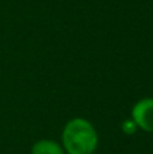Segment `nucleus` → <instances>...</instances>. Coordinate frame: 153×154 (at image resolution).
Segmentation results:
<instances>
[{
    "instance_id": "f03ea898",
    "label": "nucleus",
    "mask_w": 153,
    "mask_h": 154,
    "mask_svg": "<svg viewBox=\"0 0 153 154\" xmlns=\"http://www.w3.org/2000/svg\"><path fill=\"white\" fill-rule=\"evenodd\" d=\"M132 118L138 130L153 133V97L138 100L132 108Z\"/></svg>"
},
{
    "instance_id": "7ed1b4c3",
    "label": "nucleus",
    "mask_w": 153,
    "mask_h": 154,
    "mask_svg": "<svg viewBox=\"0 0 153 154\" xmlns=\"http://www.w3.org/2000/svg\"><path fill=\"white\" fill-rule=\"evenodd\" d=\"M31 154H65L61 143L53 139H39L31 147Z\"/></svg>"
},
{
    "instance_id": "20e7f679",
    "label": "nucleus",
    "mask_w": 153,
    "mask_h": 154,
    "mask_svg": "<svg viewBox=\"0 0 153 154\" xmlns=\"http://www.w3.org/2000/svg\"><path fill=\"white\" fill-rule=\"evenodd\" d=\"M121 130L123 131V134H126V135H133V134L137 133L138 127L132 118H127V119H125L123 122L121 123Z\"/></svg>"
},
{
    "instance_id": "f257e3e1",
    "label": "nucleus",
    "mask_w": 153,
    "mask_h": 154,
    "mask_svg": "<svg viewBox=\"0 0 153 154\" xmlns=\"http://www.w3.org/2000/svg\"><path fill=\"white\" fill-rule=\"evenodd\" d=\"M99 143L96 128L84 118L68 120L61 134L65 154H94Z\"/></svg>"
}]
</instances>
